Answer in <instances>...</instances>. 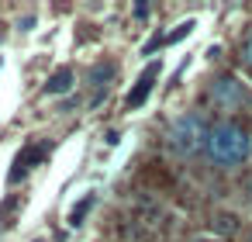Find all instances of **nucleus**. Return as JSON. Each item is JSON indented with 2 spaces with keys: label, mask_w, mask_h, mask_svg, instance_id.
Segmentation results:
<instances>
[{
  "label": "nucleus",
  "mask_w": 252,
  "mask_h": 242,
  "mask_svg": "<svg viewBox=\"0 0 252 242\" xmlns=\"http://www.w3.org/2000/svg\"><path fill=\"white\" fill-rule=\"evenodd\" d=\"M204 152H207L211 163H218V166H238V163L249 159L252 142H249V135H245L238 125L221 121V125L211 128V135H207V149H204Z\"/></svg>",
  "instance_id": "f257e3e1"
},
{
  "label": "nucleus",
  "mask_w": 252,
  "mask_h": 242,
  "mask_svg": "<svg viewBox=\"0 0 252 242\" xmlns=\"http://www.w3.org/2000/svg\"><path fill=\"white\" fill-rule=\"evenodd\" d=\"M207 135L211 128L204 125L200 114H180L169 125V149L176 156H197L200 149H207Z\"/></svg>",
  "instance_id": "f03ea898"
},
{
  "label": "nucleus",
  "mask_w": 252,
  "mask_h": 242,
  "mask_svg": "<svg viewBox=\"0 0 252 242\" xmlns=\"http://www.w3.org/2000/svg\"><path fill=\"white\" fill-rule=\"evenodd\" d=\"M211 101L221 107V111H238L245 104V87L235 80V76H218L211 83Z\"/></svg>",
  "instance_id": "7ed1b4c3"
},
{
  "label": "nucleus",
  "mask_w": 252,
  "mask_h": 242,
  "mask_svg": "<svg viewBox=\"0 0 252 242\" xmlns=\"http://www.w3.org/2000/svg\"><path fill=\"white\" fill-rule=\"evenodd\" d=\"M159 69H162V63H149L145 66V73L138 76V83H135V90L125 97V107L131 111V107H142L145 104V97L152 94V87H156V80H159Z\"/></svg>",
  "instance_id": "20e7f679"
},
{
  "label": "nucleus",
  "mask_w": 252,
  "mask_h": 242,
  "mask_svg": "<svg viewBox=\"0 0 252 242\" xmlns=\"http://www.w3.org/2000/svg\"><path fill=\"white\" fill-rule=\"evenodd\" d=\"M73 83H76V73H73L69 66H63V69H56V73L49 76L45 90H49V94H66V90H69Z\"/></svg>",
  "instance_id": "39448f33"
},
{
  "label": "nucleus",
  "mask_w": 252,
  "mask_h": 242,
  "mask_svg": "<svg viewBox=\"0 0 252 242\" xmlns=\"http://www.w3.org/2000/svg\"><path fill=\"white\" fill-rule=\"evenodd\" d=\"M193 28H197V21H190V18H187V21H180V25H176V28H173V32L166 35V45H173V42H180V38H187V35H190Z\"/></svg>",
  "instance_id": "423d86ee"
},
{
  "label": "nucleus",
  "mask_w": 252,
  "mask_h": 242,
  "mask_svg": "<svg viewBox=\"0 0 252 242\" xmlns=\"http://www.w3.org/2000/svg\"><path fill=\"white\" fill-rule=\"evenodd\" d=\"M90 207H94V194H87V197H83V201L69 211V225H80V221L87 218V211H90Z\"/></svg>",
  "instance_id": "0eeeda50"
},
{
  "label": "nucleus",
  "mask_w": 252,
  "mask_h": 242,
  "mask_svg": "<svg viewBox=\"0 0 252 242\" xmlns=\"http://www.w3.org/2000/svg\"><path fill=\"white\" fill-rule=\"evenodd\" d=\"M111 76H114V63H107V66L97 63V66L90 69V83H94V87H104L100 80H111Z\"/></svg>",
  "instance_id": "6e6552de"
},
{
  "label": "nucleus",
  "mask_w": 252,
  "mask_h": 242,
  "mask_svg": "<svg viewBox=\"0 0 252 242\" xmlns=\"http://www.w3.org/2000/svg\"><path fill=\"white\" fill-rule=\"evenodd\" d=\"M162 42H166L162 35H156V38H149V42H145V49H142V56H152V52H156V49H159Z\"/></svg>",
  "instance_id": "1a4fd4ad"
},
{
  "label": "nucleus",
  "mask_w": 252,
  "mask_h": 242,
  "mask_svg": "<svg viewBox=\"0 0 252 242\" xmlns=\"http://www.w3.org/2000/svg\"><path fill=\"white\" fill-rule=\"evenodd\" d=\"M214 228H218V232H231V228H235V218H231V214H221Z\"/></svg>",
  "instance_id": "9d476101"
},
{
  "label": "nucleus",
  "mask_w": 252,
  "mask_h": 242,
  "mask_svg": "<svg viewBox=\"0 0 252 242\" xmlns=\"http://www.w3.org/2000/svg\"><path fill=\"white\" fill-rule=\"evenodd\" d=\"M242 59H245V66H252V35H249L245 45H242Z\"/></svg>",
  "instance_id": "9b49d317"
},
{
  "label": "nucleus",
  "mask_w": 252,
  "mask_h": 242,
  "mask_svg": "<svg viewBox=\"0 0 252 242\" xmlns=\"http://www.w3.org/2000/svg\"><path fill=\"white\" fill-rule=\"evenodd\" d=\"M32 25H35V18H32V14H28V18H21V21H18V28H21V32H28V28H32Z\"/></svg>",
  "instance_id": "f8f14e48"
},
{
  "label": "nucleus",
  "mask_w": 252,
  "mask_h": 242,
  "mask_svg": "<svg viewBox=\"0 0 252 242\" xmlns=\"http://www.w3.org/2000/svg\"><path fill=\"white\" fill-rule=\"evenodd\" d=\"M121 142V132H107V145H118Z\"/></svg>",
  "instance_id": "ddd939ff"
}]
</instances>
